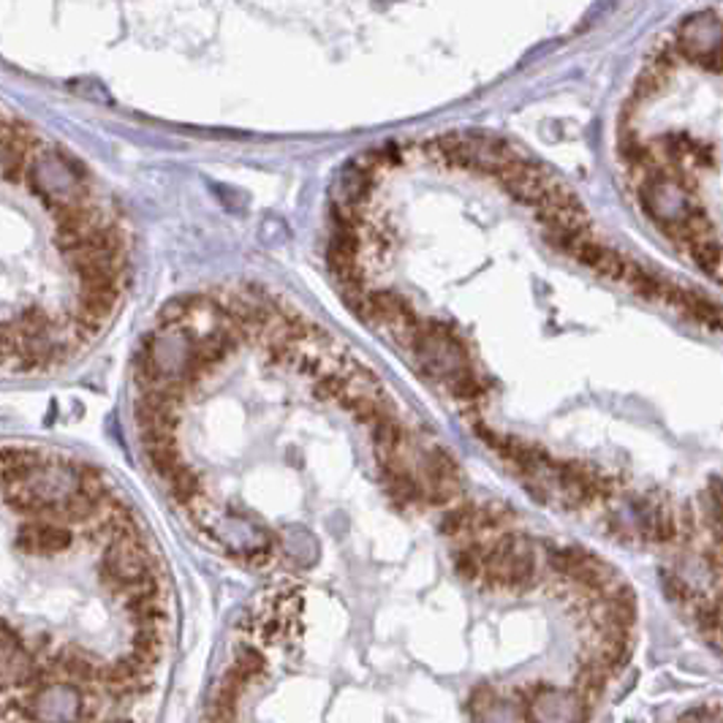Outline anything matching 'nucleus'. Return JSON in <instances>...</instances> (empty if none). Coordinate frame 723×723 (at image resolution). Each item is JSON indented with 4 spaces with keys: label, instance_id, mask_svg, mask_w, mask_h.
I'll return each instance as SVG.
<instances>
[{
    "label": "nucleus",
    "instance_id": "f257e3e1",
    "mask_svg": "<svg viewBox=\"0 0 723 723\" xmlns=\"http://www.w3.org/2000/svg\"><path fill=\"white\" fill-rule=\"evenodd\" d=\"M636 593L579 544L511 528L496 579L400 632L283 579L245 609L202 723H590L628 670Z\"/></svg>",
    "mask_w": 723,
    "mask_h": 723
},
{
    "label": "nucleus",
    "instance_id": "f03ea898",
    "mask_svg": "<svg viewBox=\"0 0 723 723\" xmlns=\"http://www.w3.org/2000/svg\"><path fill=\"white\" fill-rule=\"evenodd\" d=\"M675 311L683 313L685 319H691L694 324L704 326L710 332H723V307L719 302H713L710 296L691 292V289H677L675 302H672Z\"/></svg>",
    "mask_w": 723,
    "mask_h": 723
},
{
    "label": "nucleus",
    "instance_id": "7ed1b4c3",
    "mask_svg": "<svg viewBox=\"0 0 723 723\" xmlns=\"http://www.w3.org/2000/svg\"><path fill=\"white\" fill-rule=\"evenodd\" d=\"M688 256H691V262H694L696 267L704 272V275L715 277L719 275V270L723 267V240L704 237L696 245H691Z\"/></svg>",
    "mask_w": 723,
    "mask_h": 723
},
{
    "label": "nucleus",
    "instance_id": "20e7f679",
    "mask_svg": "<svg viewBox=\"0 0 723 723\" xmlns=\"http://www.w3.org/2000/svg\"><path fill=\"white\" fill-rule=\"evenodd\" d=\"M664 723H723V700L688 704Z\"/></svg>",
    "mask_w": 723,
    "mask_h": 723
}]
</instances>
